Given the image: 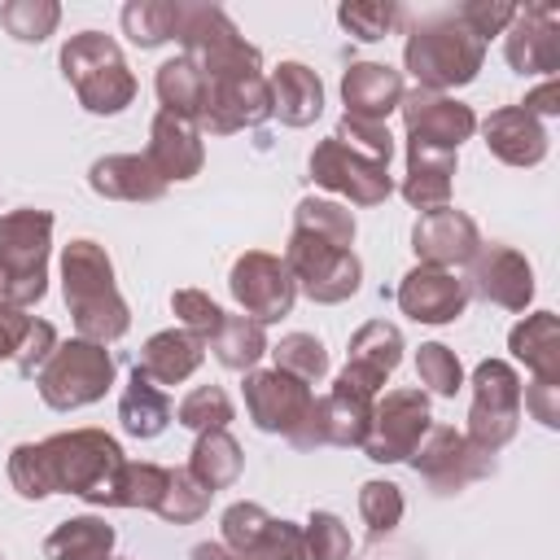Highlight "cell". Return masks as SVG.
Wrapping results in <instances>:
<instances>
[{"label":"cell","mask_w":560,"mask_h":560,"mask_svg":"<svg viewBox=\"0 0 560 560\" xmlns=\"http://www.w3.org/2000/svg\"><path fill=\"white\" fill-rule=\"evenodd\" d=\"M88 188L109 201H158L166 179L149 166L144 153H105L88 166Z\"/></svg>","instance_id":"d4e9b609"},{"label":"cell","mask_w":560,"mask_h":560,"mask_svg":"<svg viewBox=\"0 0 560 560\" xmlns=\"http://www.w3.org/2000/svg\"><path fill=\"white\" fill-rule=\"evenodd\" d=\"M127 464L122 446L105 429H66L44 442H18L9 451V486L22 499L74 494L92 508H109L118 468Z\"/></svg>","instance_id":"6da1fadb"},{"label":"cell","mask_w":560,"mask_h":560,"mask_svg":"<svg viewBox=\"0 0 560 560\" xmlns=\"http://www.w3.org/2000/svg\"><path fill=\"white\" fill-rule=\"evenodd\" d=\"M521 109H525V114H534L538 122H542V118H551V114H560V83H556V74H551L547 83H538V88L521 101Z\"/></svg>","instance_id":"9f6ffc18"},{"label":"cell","mask_w":560,"mask_h":560,"mask_svg":"<svg viewBox=\"0 0 560 560\" xmlns=\"http://www.w3.org/2000/svg\"><path fill=\"white\" fill-rule=\"evenodd\" d=\"M109 560H114V556H109Z\"/></svg>","instance_id":"6125c7cd"},{"label":"cell","mask_w":560,"mask_h":560,"mask_svg":"<svg viewBox=\"0 0 560 560\" xmlns=\"http://www.w3.org/2000/svg\"><path fill=\"white\" fill-rule=\"evenodd\" d=\"M236 556H245V560H306V542H302V525H293V521H280V516H271V525H267V534L249 547V551H236Z\"/></svg>","instance_id":"816d5d0a"},{"label":"cell","mask_w":560,"mask_h":560,"mask_svg":"<svg viewBox=\"0 0 560 560\" xmlns=\"http://www.w3.org/2000/svg\"><path fill=\"white\" fill-rule=\"evenodd\" d=\"M407 464L416 468V477H424L438 494H455L481 477L494 472V455L477 451L459 429L451 424H429V433L420 438V446L407 455Z\"/></svg>","instance_id":"7c38bea8"},{"label":"cell","mask_w":560,"mask_h":560,"mask_svg":"<svg viewBox=\"0 0 560 560\" xmlns=\"http://www.w3.org/2000/svg\"><path fill=\"white\" fill-rule=\"evenodd\" d=\"M468 293H477L490 306L525 311L534 302V267L512 245H481L468 262Z\"/></svg>","instance_id":"d6986e66"},{"label":"cell","mask_w":560,"mask_h":560,"mask_svg":"<svg viewBox=\"0 0 560 560\" xmlns=\"http://www.w3.org/2000/svg\"><path fill=\"white\" fill-rule=\"evenodd\" d=\"M359 516H363V525H368V538L372 542H381L385 534H394L398 529V521H402V490L394 486V481H363L359 486Z\"/></svg>","instance_id":"ee69618b"},{"label":"cell","mask_w":560,"mask_h":560,"mask_svg":"<svg viewBox=\"0 0 560 560\" xmlns=\"http://www.w3.org/2000/svg\"><path fill=\"white\" fill-rule=\"evenodd\" d=\"M153 92L162 101V114H175V118H184V122L197 127L201 105H206V79H201V70L188 57L162 61L158 74H153Z\"/></svg>","instance_id":"d6a6232c"},{"label":"cell","mask_w":560,"mask_h":560,"mask_svg":"<svg viewBox=\"0 0 560 560\" xmlns=\"http://www.w3.org/2000/svg\"><path fill=\"white\" fill-rule=\"evenodd\" d=\"M311 385L280 372V368H254L245 372V411L254 429L262 433H293L311 411Z\"/></svg>","instance_id":"ac0fdd59"},{"label":"cell","mask_w":560,"mask_h":560,"mask_svg":"<svg viewBox=\"0 0 560 560\" xmlns=\"http://www.w3.org/2000/svg\"><path fill=\"white\" fill-rule=\"evenodd\" d=\"M57 350V328L48 324V319H31V328H26V341H22V350H18V372L22 376H35L44 363H48V354Z\"/></svg>","instance_id":"f5cc1de1"},{"label":"cell","mask_w":560,"mask_h":560,"mask_svg":"<svg viewBox=\"0 0 560 560\" xmlns=\"http://www.w3.org/2000/svg\"><path fill=\"white\" fill-rule=\"evenodd\" d=\"M481 228L472 223V214L455 210V206H438V210H424L411 228V249L424 267H468L472 254L481 249Z\"/></svg>","instance_id":"ffe728a7"},{"label":"cell","mask_w":560,"mask_h":560,"mask_svg":"<svg viewBox=\"0 0 560 560\" xmlns=\"http://www.w3.org/2000/svg\"><path fill=\"white\" fill-rule=\"evenodd\" d=\"M232 416H236V407H232V398H228L223 385H197V389H188V394L179 398V407H175V420H179L184 429H192V433L228 429Z\"/></svg>","instance_id":"60d3db41"},{"label":"cell","mask_w":560,"mask_h":560,"mask_svg":"<svg viewBox=\"0 0 560 560\" xmlns=\"http://www.w3.org/2000/svg\"><path fill=\"white\" fill-rule=\"evenodd\" d=\"M284 267L298 284V293H306L311 302L319 306H337L346 298L359 293L363 284V262L354 249H341V245H328L311 232H289V245H284Z\"/></svg>","instance_id":"30bf717a"},{"label":"cell","mask_w":560,"mask_h":560,"mask_svg":"<svg viewBox=\"0 0 560 560\" xmlns=\"http://www.w3.org/2000/svg\"><path fill=\"white\" fill-rule=\"evenodd\" d=\"M346 363H359V368H372V372L389 376V372L402 363V332H398V324L368 319L363 328H354V337H350V359H346Z\"/></svg>","instance_id":"74e56055"},{"label":"cell","mask_w":560,"mask_h":560,"mask_svg":"<svg viewBox=\"0 0 560 560\" xmlns=\"http://www.w3.org/2000/svg\"><path fill=\"white\" fill-rule=\"evenodd\" d=\"M57 61H61V74L74 88V96H79V105L88 114H122L136 101V92H140L127 57L118 48V39L105 35V31L70 35L61 44Z\"/></svg>","instance_id":"5b68a950"},{"label":"cell","mask_w":560,"mask_h":560,"mask_svg":"<svg viewBox=\"0 0 560 560\" xmlns=\"http://www.w3.org/2000/svg\"><path fill=\"white\" fill-rule=\"evenodd\" d=\"M188 472L214 494V490H228L236 486V477L245 472V455H241V442L228 433V429H210V433H197L192 451H188Z\"/></svg>","instance_id":"1f68e13d"},{"label":"cell","mask_w":560,"mask_h":560,"mask_svg":"<svg viewBox=\"0 0 560 560\" xmlns=\"http://www.w3.org/2000/svg\"><path fill=\"white\" fill-rule=\"evenodd\" d=\"M503 57L516 74H556L560 70V4L529 0L516 9L512 26L503 31Z\"/></svg>","instance_id":"e0dca14e"},{"label":"cell","mask_w":560,"mask_h":560,"mask_svg":"<svg viewBox=\"0 0 560 560\" xmlns=\"http://www.w3.org/2000/svg\"><path fill=\"white\" fill-rule=\"evenodd\" d=\"M48 254H52V214L22 206L0 214V276L4 302L35 306L48 293Z\"/></svg>","instance_id":"52a82bcc"},{"label":"cell","mask_w":560,"mask_h":560,"mask_svg":"<svg viewBox=\"0 0 560 560\" xmlns=\"http://www.w3.org/2000/svg\"><path fill=\"white\" fill-rule=\"evenodd\" d=\"M521 429V376L508 359H481L472 368V407H468V429L464 438L499 455Z\"/></svg>","instance_id":"9c48e42d"},{"label":"cell","mask_w":560,"mask_h":560,"mask_svg":"<svg viewBox=\"0 0 560 560\" xmlns=\"http://www.w3.org/2000/svg\"><path fill=\"white\" fill-rule=\"evenodd\" d=\"M267 354L276 359L280 372H289V376H298L306 385H319L328 376V350L311 332H284L276 346H267Z\"/></svg>","instance_id":"f35d334b"},{"label":"cell","mask_w":560,"mask_h":560,"mask_svg":"<svg viewBox=\"0 0 560 560\" xmlns=\"http://www.w3.org/2000/svg\"><path fill=\"white\" fill-rule=\"evenodd\" d=\"M31 319H35V315H26L22 306L0 302V359H18V350H22V341H26Z\"/></svg>","instance_id":"11a10c76"},{"label":"cell","mask_w":560,"mask_h":560,"mask_svg":"<svg viewBox=\"0 0 560 560\" xmlns=\"http://www.w3.org/2000/svg\"><path fill=\"white\" fill-rule=\"evenodd\" d=\"M402 127H407V144L420 149H442V153H459L464 140H472L477 131V114L472 105L446 96V92H407L402 96Z\"/></svg>","instance_id":"9a60e30c"},{"label":"cell","mask_w":560,"mask_h":560,"mask_svg":"<svg viewBox=\"0 0 560 560\" xmlns=\"http://www.w3.org/2000/svg\"><path fill=\"white\" fill-rule=\"evenodd\" d=\"M302 542H306V560H346L350 556V529L341 525V516L332 512H311L302 525Z\"/></svg>","instance_id":"c3c4849f"},{"label":"cell","mask_w":560,"mask_h":560,"mask_svg":"<svg viewBox=\"0 0 560 560\" xmlns=\"http://www.w3.org/2000/svg\"><path fill=\"white\" fill-rule=\"evenodd\" d=\"M481 136H486V149H490L499 162H508V166H538V162L547 158V149H551L547 127H542L534 114H525L521 105L494 109V114L481 122Z\"/></svg>","instance_id":"cb8c5ba5"},{"label":"cell","mask_w":560,"mask_h":560,"mask_svg":"<svg viewBox=\"0 0 560 560\" xmlns=\"http://www.w3.org/2000/svg\"><path fill=\"white\" fill-rule=\"evenodd\" d=\"M0 302H4V276H0Z\"/></svg>","instance_id":"680465c9"},{"label":"cell","mask_w":560,"mask_h":560,"mask_svg":"<svg viewBox=\"0 0 560 560\" xmlns=\"http://www.w3.org/2000/svg\"><path fill=\"white\" fill-rule=\"evenodd\" d=\"M0 560H4V556H0Z\"/></svg>","instance_id":"94428289"},{"label":"cell","mask_w":560,"mask_h":560,"mask_svg":"<svg viewBox=\"0 0 560 560\" xmlns=\"http://www.w3.org/2000/svg\"><path fill=\"white\" fill-rule=\"evenodd\" d=\"M402 96H407L402 70H394L385 61H350L341 74V101H346L350 118L385 122L402 105Z\"/></svg>","instance_id":"603a6c76"},{"label":"cell","mask_w":560,"mask_h":560,"mask_svg":"<svg viewBox=\"0 0 560 560\" xmlns=\"http://www.w3.org/2000/svg\"><path fill=\"white\" fill-rule=\"evenodd\" d=\"M219 525H223V547H228V551H249V547L267 534L271 512H267L262 503H254V499H241V503H232V508L219 516Z\"/></svg>","instance_id":"681fc988"},{"label":"cell","mask_w":560,"mask_h":560,"mask_svg":"<svg viewBox=\"0 0 560 560\" xmlns=\"http://www.w3.org/2000/svg\"><path fill=\"white\" fill-rule=\"evenodd\" d=\"M175 44L184 48L201 79H228V74H262V52L236 31V22L219 4H179Z\"/></svg>","instance_id":"8992f818"},{"label":"cell","mask_w":560,"mask_h":560,"mask_svg":"<svg viewBox=\"0 0 560 560\" xmlns=\"http://www.w3.org/2000/svg\"><path fill=\"white\" fill-rule=\"evenodd\" d=\"M114 542H118L114 525L96 512H83V516L61 521L44 538V560H109Z\"/></svg>","instance_id":"f546056e"},{"label":"cell","mask_w":560,"mask_h":560,"mask_svg":"<svg viewBox=\"0 0 560 560\" xmlns=\"http://www.w3.org/2000/svg\"><path fill=\"white\" fill-rule=\"evenodd\" d=\"M398 311L407 315V319H416V324H451V319H459L464 315V306H468V284L455 276V271H446V267H411L402 280H398Z\"/></svg>","instance_id":"44dd1931"},{"label":"cell","mask_w":560,"mask_h":560,"mask_svg":"<svg viewBox=\"0 0 560 560\" xmlns=\"http://www.w3.org/2000/svg\"><path fill=\"white\" fill-rule=\"evenodd\" d=\"M429 394L424 389H389V394H376L372 402V424H368V438H363V455L372 464H398L407 459L420 438L429 433Z\"/></svg>","instance_id":"8fae6325"},{"label":"cell","mask_w":560,"mask_h":560,"mask_svg":"<svg viewBox=\"0 0 560 560\" xmlns=\"http://www.w3.org/2000/svg\"><path fill=\"white\" fill-rule=\"evenodd\" d=\"M192 560H228V547L223 542H197L192 547Z\"/></svg>","instance_id":"6f0895ef"},{"label":"cell","mask_w":560,"mask_h":560,"mask_svg":"<svg viewBox=\"0 0 560 560\" xmlns=\"http://www.w3.org/2000/svg\"><path fill=\"white\" fill-rule=\"evenodd\" d=\"M61 298H66L70 319H74V332L83 341L109 346V341L127 337L131 306L118 293L114 262H109V254H105L101 241L74 236L70 245H61Z\"/></svg>","instance_id":"7a4b0ae2"},{"label":"cell","mask_w":560,"mask_h":560,"mask_svg":"<svg viewBox=\"0 0 560 560\" xmlns=\"http://www.w3.org/2000/svg\"><path fill=\"white\" fill-rule=\"evenodd\" d=\"M109 385H114V354L83 337L57 341L48 363L35 372V389H39L44 407H52V411L92 407L105 398Z\"/></svg>","instance_id":"ba28073f"},{"label":"cell","mask_w":560,"mask_h":560,"mask_svg":"<svg viewBox=\"0 0 560 560\" xmlns=\"http://www.w3.org/2000/svg\"><path fill=\"white\" fill-rule=\"evenodd\" d=\"M267 88H271V114L284 127H311L324 114V83L302 61H280L267 74Z\"/></svg>","instance_id":"484cf974"},{"label":"cell","mask_w":560,"mask_h":560,"mask_svg":"<svg viewBox=\"0 0 560 560\" xmlns=\"http://www.w3.org/2000/svg\"><path fill=\"white\" fill-rule=\"evenodd\" d=\"M214 350V359L228 368V372H254L258 359L267 354V332L258 319L249 315H223L219 332L206 341Z\"/></svg>","instance_id":"836d02e7"},{"label":"cell","mask_w":560,"mask_h":560,"mask_svg":"<svg viewBox=\"0 0 560 560\" xmlns=\"http://www.w3.org/2000/svg\"><path fill=\"white\" fill-rule=\"evenodd\" d=\"M416 381H420L429 394H438V398H455V394L464 389V363H459V354H455L451 346L424 341V346L416 350Z\"/></svg>","instance_id":"b9f144b4"},{"label":"cell","mask_w":560,"mask_h":560,"mask_svg":"<svg viewBox=\"0 0 560 560\" xmlns=\"http://www.w3.org/2000/svg\"><path fill=\"white\" fill-rule=\"evenodd\" d=\"M201 359H206V341H201V337H192V332H184V328H162V332H153V337L140 346L136 368H140L153 385H179V381H188V376L201 368Z\"/></svg>","instance_id":"4316f807"},{"label":"cell","mask_w":560,"mask_h":560,"mask_svg":"<svg viewBox=\"0 0 560 560\" xmlns=\"http://www.w3.org/2000/svg\"><path fill=\"white\" fill-rule=\"evenodd\" d=\"M61 22L57 0H9L0 4V26L22 44H44Z\"/></svg>","instance_id":"ab89813d"},{"label":"cell","mask_w":560,"mask_h":560,"mask_svg":"<svg viewBox=\"0 0 560 560\" xmlns=\"http://www.w3.org/2000/svg\"><path fill=\"white\" fill-rule=\"evenodd\" d=\"M171 398L162 385H153L140 368H131L127 385H122V398H118V420H122V433L131 438H158L166 424H171Z\"/></svg>","instance_id":"4dcf8cb0"},{"label":"cell","mask_w":560,"mask_h":560,"mask_svg":"<svg viewBox=\"0 0 560 560\" xmlns=\"http://www.w3.org/2000/svg\"><path fill=\"white\" fill-rule=\"evenodd\" d=\"M175 22H179V0H131V4H122V35L136 48H158V44L175 39Z\"/></svg>","instance_id":"d590c367"},{"label":"cell","mask_w":560,"mask_h":560,"mask_svg":"<svg viewBox=\"0 0 560 560\" xmlns=\"http://www.w3.org/2000/svg\"><path fill=\"white\" fill-rule=\"evenodd\" d=\"M337 22H341L354 39L376 44V39H385V35L402 22V4H394V0H350V4L337 9Z\"/></svg>","instance_id":"f6af8a7d"},{"label":"cell","mask_w":560,"mask_h":560,"mask_svg":"<svg viewBox=\"0 0 560 560\" xmlns=\"http://www.w3.org/2000/svg\"><path fill=\"white\" fill-rule=\"evenodd\" d=\"M149 166L166 179V184H179V179H192L201 175L206 166V144H201V131L175 114H153L149 122V149H144Z\"/></svg>","instance_id":"7402d4cb"},{"label":"cell","mask_w":560,"mask_h":560,"mask_svg":"<svg viewBox=\"0 0 560 560\" xmlns=\"http://www.w3.org/2000/svg\"><path fill=\"white\" fill-rule=\"evenodd\" d=\"M385 376L359 363H346L332 376V389L311 398L306 420L289 433V442L298 451H315V446H363L368 424H372V402L381 394Z\"/></svg>","instance_id":"277c9868"},{"label":"cell","mask_w":560,"mask_h":560,"mask_svg":"<svg viewBox=\"0 0 560 560\" xmlns=\"http://www.w3.org/2000/svg\"><path fill=\"white\" fill-rule=\"evenodd\" d=\"M228 289H232L236 306L249 319H258L262 328L284 319L293 311V302H298V284H293L284 258L267 254V249H245L228 271Z\"/></svg>","instance_id":"4fadbf2b"},{"label":"cell","mask_w":560,"mask_h":560,"mask_svg":"<svg viewBox=\"0 0 560 560\" xmlns=\"http://www.w3.org/2000/svg\"><path fill=\"white\" fill-rule=\"evenodd\" d=\"M171 311H175L179 328L192 332V337H201V341H210V337L219 332L223 315H228V311H223L210 293H201V289H175V293H171Z\"/></svg>","instance_id":"7dc6e473"},{"label":"cell","mask_w":560,"mask_h":560,"mask_svg":"<svg viewBox=\"0 0 560 560\" xmlns=\"http://www.w3.org/2000/svg\"><path fill=\"white\" fill-rule=\"evenodd\" d=\"M508 350L534 372V381L560 385V319L551 311H534L521 324H512Z\"/></svg>","instance_id":"f1b7e54d"},{"label":"cell","mask_w":560,"mask_h":560,"mask_svg":"<svg viewBox=\"0 0 560 560\" xmlns=\"http://www.w3.org/2000/svg\"><path fill=\"white\" fill-rule=\"evenodd\" d=\"M271 118V88L267 74H228V79H206V105L197 118V131L210 136H232L245 127H258Z\"/></svg>","instance_id":"2e32d148"},{"label":"cell","mask_w":560,"mask_h":560,"mask_svg":"<svg viewBox=\"0 0 560 560\" xmlns=\"http://www.w3.org/2000/svg\"><path fill=\"white\" fill-rule=\"evenodd\" d=\"M451 188H455V153L407 144V175H402L407 206H416L420 214L451 206Z\"/></svg>","instance_id":"83f0119b"},{"label":"cell","mask_w":560,"mask_h":560,"mask_svg":"<svg viewBox=\"0 0 560 560\" xmlns=\"http://www.w3.org/2000/svg\"><path fill=\"white\" fill-rule=\"evenodd\" d=\"M332 140H341L346 149H354V153H363V158H372V162H381V166H389V158H394V136H389V127H385V122H372V118H350V114H341L337 127H332Z\"/></svg>","instance_id":"bcb514c9"},{"label":"cell","mask_w":560,"mask_h":560,"mask_svg":"<svg viewBox=\"0 0 560 560\" xmlns=\"http://www.w3.org/2000/svg\"><path fill=\"white\" fill-rule=\"evenodd\" d=\"M228 560H245V556H236V551H228Z\"/></svg>","instance_id":"91938a15"},{"label":"cell","mask_w":560,"mask_h":560,"mask_svg":"<svg viewBox=\"0 0 560 560\" xmlns=\"http://www.w3.org/2000/svg\"><path fill=\"white\" fill-rule=\"evenodd\" d=\"M293 228L311 232V236H319L328 245H341V249L354 245V214H350V206L328 201V197H302L298 210H293Z\"/></svg>","instance_id":"8d00e7d4"},{"label":"cell","mask_w":560,"mask_h":560,"mask_svg":"<svg viewBox=\"0 0 560 560\" xmlns=\"http://www.w3.org/2000/svg\"><path fill=\"white\" fill-rule=\"evenodd\" d=\"M166 481H171V468H162L153 459H127L118 468V477H114L109 508H144V512H158Z\"/></svg>","instance_id":"e575fe53"},{"label":"cell","mask_w":560,"mask_h":560,"mask_svg":"<svg viewBox=\"0 0 560 560\" xmlns=\"http://www.w3.org/2000/svg\"><path fill=\"white\" fill-rule=\"evenodd\" d=\"M210 508V490L188 472V468H171V481L162 490V503H158V516L171 521V525H192L201 521Z\"/></svg>","instance_id":"7bdbcfd3"},{"label":"cell","mask_w":560,"mask_h":560,"mask_svg":"<svg viewBox=\"0 0 560 560\" xmlns=\"http://www.w3.org/2000/svg\"><path fill=\"white\" fill-rule=\"evenodd\" d=\"M451 13H455V18L486 44L490 35H503V31L512 26L516 4H512V0H464V4H455Z\"/></svg>","instance_id":"f907efd6"},{"label":"cell","mask_w":560,"mask_h":560,"mask_svg":"<svg viewBox=\"0 0 560 560\" xmlns=\"http://www.w3.org/2000/svg\"><path fill=\"white\" fill-rule=\"evenodd\" d=\"M306 171H311V179H315L319 188L346 197L350 206H381V201L394 192L389 166H381V162H372V158L346 149V144L332 140V136L311 149Z\"/></svg>","instance_id":"5bb4252c"},{"label":"cell","mask_w":560,"mask_h":560,"mask_svg":"<svg viewBox=\"0 0 560 560\" xmlns=\"http://www.w3.org/2000/svg\"><path fill=\"white\" fill-rule=\"evenodd\" d=\"M521 402H525V411H529L542 429H560V385H551V381H529V385H521Z\"/></svg>","instance_id":"db71d44e"},{"label":"cell","mask_w":560,"mask_h":560,"mask_svg":"<svg viewBox=\"0 0 560 560\" xmlns=\"http://www.w3.org/2000/svg\"><path fill=\"white\" fill-rule=\"evenodd\" d=\"M402 66L424 92L464 88L486 66V44L455 18V13H429L407 31Z\"/></svg>","instance_id":"3957f363"}]
</instances>
